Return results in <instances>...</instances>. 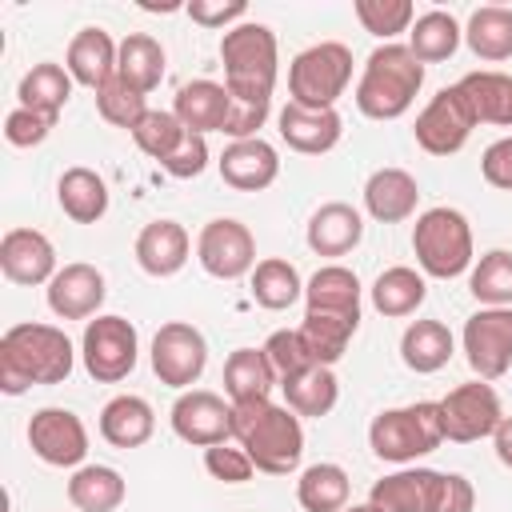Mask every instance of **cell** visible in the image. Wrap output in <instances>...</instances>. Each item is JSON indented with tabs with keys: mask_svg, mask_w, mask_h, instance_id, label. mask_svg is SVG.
Returning a JSON list of instances; mask_svg holds the SVG:
<instances>
[{
	"mask_svg": "<svg viewBox=\"0 0 512 512\" xmlns=\"http://www.w3.org/2000/svg\"><path fill=\"white\" fill-rule=\"evenodd\" d=\"M480 172H484V180H488L492 188L512 192V136H500L496 144L484 148V156H480Z\"/></svg>",
	"mask_w": 512,
	"mask_h": 512,
	"instance_id": "51",
	"label": "cell"
},
{
	"mask_svg": "<svg viewBox=\"0 0 512 512\" xmlns=\"http://www.w3.org/2000/svg\"><path fill=\"white\" fill-rule=\"evenodd\" d=\"M124 476L108 464H84L68 480V500L80 512H116L124 504Z\"/></svg>",
	"mask_w": 512,
	"mask_h": 512,
	"instance_id": "35",
	"label": "cell"
},
{
	"mask_svg": "<svg viewBox=\"0 0 512 512\" xmlns=\"http://www.w3.org/2000/svg\"><path fill=\"white\" fill-rule=\"evenodd\" d=\"M72 84H76V80L68 76V68L44 60V64H32V68L20 76L16 96H20V108H32V112L56 120L60 108L68 104V96H72Z\"/></svg>",
	"mask_w": 512,
	"mask_h": 512,
	"instance_id": "32",
	"label": "cell"
},
{
	"mask_svg": "<svg viewBox=\"0 0 512 512\" xmlns=\"http://www.w3.org/2000/svg\"><path fill=\"white\" fill-rule=\"evenodd\" d=\"M304 300H308V312H340L360 320V280L344 264L316 268L312 280L304 284Z\"/></svg>",
	"mask_w": 512,
	"mask_h": 512,
	"instance_id": "28",
	"label": "cell"
},
{
	"mask_svg": "<svg viewBox=\"0 0 512 512\" xmlns=\"http://www.w3.org/2000/svg\"><path fill=\"white\" fill-rule=\"evenodd\" d=\"M360 328L356 316H340V312H308L304 308V324H300V336L308 340L316 364H336L344 352H348V340L352 332Z\"/></svg>",
	"mask_w": 512,
	"mask_h": 512,
	"instance_id": "41",
	"label": "cell"
},
{
	"mask_svg": "<svg viewBox=\"0 0 512 512\" xmlns=\"http://www.w3.org/2000/svg\"><path fill=\"white\" fill-rule=\"evenodd\" d=\"M280 388H284V400L296 416H328L340 400V380L328 364H312L308 372L284 380Z\"/></svg>",
	"mask_w": 512,
	"mask_h": 512,
	"instance_id": "37",
	"label": "cell"
},
{
	"mask_svg": "<svg viewBox=\"0 0 512 512\" xmlns=\"http://www.w3.org/2000/svg\"><path fill=\"white\" fill-rule=\"evenodd\" d=\"M96 112L112 124V128H136L140 120H144V112H148V104H144V92H136L132 84H124L120 76H112L104 88H96Z\"/></svg>",
	"mask_w": 512,
	"mask_h": 512,
	"instance_id": "43",
	"label": "cell"
},
{
	"mask_svg": "<svg viewBox=\"0 0 512 512\" xmlns=\"http://www.w3.org/2000/svg\"><path fill=\"white\" fill-rule=\"evenodd\" d=\"M196 260L216 280H240L256 268V240L240 220L216 216L196 236Z\"/></svg>",
	"mask_w": 512,
	"mask_h": 512,
	"instance_id": "12",
	"label": "cell"
},
{
	"mask_svg": "<svg viewBox=\"0 0 512 512\" xmlns=\"http://www.w3.org/2000/svg\"><path fill=\"white\" fill-rule=\"evenodd\" d=\"M476 492L460 472H444L440 480V496H436V512H472Z\"/></svg>",
	"mask_w": 512,
	"mask_h": 512,
	"instance_id": "53",
	"label": "cell"
},
{
	"mask_svg": "<svg viewBox=\"0 0 512 512\" xmlns=\"http://www.w3.org/2000/svg\"><path fill=\"white\" fill-rule=\"evenodd\" d=\"M184 124L176 120V112H164V108H148L144 112V120L132 128V140H136V148L144 152V156H152L156 164L184 140Z\"/></svg>",
	"mask_w": 512,
	"mask_h": 512,
	"instance_id": "44",
	"label": "cell"
},
{
	"mask_svg": "<svg viewBox=\"0 0 512 512\" xmlns=\"http://www.w3.org/2000/svg\"><path fill=\"white\" fill-rule=\"evenodd\" d=\"M348 80H352V52L340 40H320L288 64L292 104L304 108H332L344 96Z\"/></svg>",
	"mask_w": 512,
	"mask_h": 512,
	"instance_id": "7",
	"label": "cell"
},
{
	"mask_svg": "<svg viewBox=\"0 0 512 512\" xmlns=\"http://www.w3.org/2000/svg\"><path fill=\"white\" fill-rule=\"evenodd\" d=\"M424 296H428V284H424V276H420L416 268H408V264H392V268H384V272L372 280V308H376L380 316H392V320L412 316V312L424 304Z\"/></svg>",
	"mask_w": 512,
	"mask_h": 512,
	"instance_id": "33",
	"label": "cell"
},
{
	"mask_svg": "<svg viewBox=\"0 0 512 512\" xmlns=\"http://www.w3.org/2000/svg\"><path fill=\"white\" fill-rule=\"evenodd\" d=\"M0 272L12 284H48L60 272L52 240L36 228H8L0 240Z\"/></svg>",
	"mask_w": 512,
	"mask_h": 512,
	"instance_id": "16",
	"label": "cell"
},
{
	"mask_svg": "<svg viewBox=\"0 0 512 512\" xmlns=\"http://www.w3.org/2000/svg\"><path fill=\"white\" fill-rule=\"evenodd\" d=\"M188 248L192 244H188L184 224H176V220H152L136 236V264L148 276L164 280V276H176L188 264Z\"/></svg>",
	"mask_w": 512,
	"mask_h": 512,
	"instance_id": "23",
	"label": "cell"
},
{
	"mask_svg": "<svg viewBox=\"0 0 512 512\" xmlns=\"http://www.w3.org/2000/svg\"><path fill=\"white\" fill-rule=\"evenodd\" d=\"M280 140L292 148V152H304V156H320V152H332L344 136V120L336 108H304V104H284L280 116Z\"/></svg>",
	"mask_w": 512,
	"mask_h": 512,
	"instance_id": "18",
	"label": "cell"
},
{
	"mask_svg": "<svg viewBox=\"0 0 512 512\" xmlns=\"http://www.w3.org/2000/svg\"><path fill=\"white\" fill-rule=\"evenodd\" d=\"M460 36H464V32H460L456 16L432 8V12L416 16V24L408 28V48H412V56H416L420 64H440V60H448V56L460 48Z\"/></svg>",
	"mask_w": 512,
	"mask_h": 512,
	"instance_id": "39",
	"label": "cell"
},
{
	"mask_svg": "<svg viewBox=\"0 0 512 512\" xmlns=\"http://www.w3.org/2000/svg\"><path fill=\"white\" fill-rule=\"evenodd\" d=\"M172 432L184 444H196V448L228 444V436H232V404H224V396H216L208 388H188L172 404Z\"/></svg>",
	"mask_w": 512,
	"mask_h": 512,
	"instance_id": "15",
	"label": "cell"
},
{
	"mask_svg": "<svg viewBox=\"0 0 512 512\" xmlns=\"http://www.w3.org/2000/svg\"><path fill=\"white\" fill-rule=\"evenodd\" d=\"M228 104H232V96H228L224 84H216V80H192V84H184L176 92L172 112H176V120L188 132H200L204 136V132H224Z\"/></svg>",
	"mask_w": 512,
	"mask_h": 512,
	"instance_id": "26",
	"label": "cell"
},
{
	"mask_svg": "<svg viewBox=\"0 0 512 512\" xmlns=\"http://www.w3.org/2000/svg\"><path fill=\"white\" fill-rule=\"evenodd\" d=\"M204 468H208L212 480H224V484H244L256 472V464L248 460V452L244 448H232V444L204 448Z\"/></svg>",
	"mask_w": 512,
	"mask_h": 512,
	"instance_id": "49",
	"label": "cell"
},
{
	"mask_svg": "<svg viewBox=\"0 0 512 512\" xmlns=\"http://www.w3.org/2000/svg\"><path fill=\"white\" fill-rule=\"evenodd\" d=\"M156 432V412L144 396H112L104 408H100V436L112 444V448H140L148 444Z\"/></svg>",
	"mask_w": 512,
	"mask_h": 512,
	"instance_id": "25",
	"label": "cell"
},
{
	"mask_svg": "<svg viewBox=\"0 0 512 512\" xmlns=\"http://www.w3.org/2000/svg\"><path fill=\"white\" fill-rule=\"evenodd\" d=\"M244 12H248V4L244 0H220V4H208V0H192L188 4V16L196 20V24H204V28H224L228 32V24L232 20H244Z\"/></svg>",
	"mask_w": 512,
	"mask_h": 512,
	"instance_id": "52",
	"label": "cell"
},
{
	"mask_svg": "<svg viewBox=\"0 0 512 512\" xmlns=\"http://www.w3.org/2000/svg\"><path fill=\"white\" fill-rule=\"evenodd\" d=\"M160 168H164L168 176H176V180L200 176V172L208 168V140H204L200 132H184V140L160 160Z\"/></svg>",
	"mask_w": 512,
	"mask_h": 512,
	"instance_id": "48",
	"label": "cell"
},
{
	"mask_svg": "<svg viewBox=\"0 0 512 512\" xmlns=\"http://www.w3.org/2000/svg\"><path fill=\"white\" fill-rule=\"evenodd\" d=\"M80 356H84V368L96 384H120L136 368L140 336L124 316H96L84 328Z\"/></svg>",
	"mask_w": 512,
	"mask_h": 512,
	"instance_id": "8",
	"label": "cell"
},
{
	"mask_svg": "<svg viewBox=\"0 0 512 512\" xmlns=\"http://www.w3.org/2000/svg\"><path fill=\"white\" fill-rule=\"evenodd\" d=\"M464 40L472 48V56L480 60H508L512 56V8L504 4H484L468 16Z\"/></svg>",
	"mask_w": 512,
	"mask_h": 512,
	"instance_id": "38",
	"label": "cell"
},
{
	"mask_svg": "<svg viewBox=\"0 0 512 512\" xmlns=\"http://www.w3.org/2000/svg\"><path fill=\"white\" fill-rule=\"evenodd\" d=\"M504 420L500 412V396L488 380H472L452 388L440 400V424H444V440L452 444H472L496 432V424Z\"/></svg>",
	"mask_w": 512,
	"mask_h": 512,
	"instance_id": "11",
	"label": "cell"
},
{
	"mask_svg": "<svg viewBox=\"0 0 512 512\" xmlns=\"http://www.w3.org/2000/svg\"><path fill=\"white\" fill-rule=\"evenodd\" d=\"M116 76L148 96L164 80V48H160V40L148 36V32L124 36L120 40V56H116Z\"/></svg>",
	"mask_w": 512,
	"mask_h": 512,
	"instance_id": "34",
	"label": "cell"
},
{
	"mask_svg": "<svg viewBox=\"0 0 512 512\" xmlns=\"http://www.w3.org/2000/svg\"><path fill=\"white\" fill-rule=\"evenodd\" d=\"M52 124H56V120H48V116H40V112H32V108H12V112L4 116V140H8L12 148H36V144L48 140Z\"/></svg>",
	"mask_w": 512,
	"mask_h": 512,
	"instance_id": "50",
	"label": "cell"
},
{
	"mask_svg": "<svg viewBox=\"0 0 512 512\" xmlns=\"http://www.w3.org/2000/svg\"><path fill=\"white\" fill-rule=\"evenodd\" d=\"M460 92L476 116V124L512 128V76L508 72H468Z\"/></svg>",
	"mask_w": 512,
	"mask_h": 512,
	"instance_id": "31",
	"label": "cell"
},
{
	"mask_svg": "<svg viewBox=\"0 0 512 512\" xmlns=\"http://www.w3.org/2000/svg\"><path fill=\"white\" fill-rule=\"evenodd\" d=\"M468 288L484 308H512V252H484L468 276Z\"/></svg>",
	"mask_w": 512,
	"mask_h": 512,
	"instance_id": "42",
	"label": "cell"
},
{
	"mask_svg": "<svg viewBox=\"0 0 512 512\" xmlns=\"http://www.w3.org/2000/svg\"><path fill=\"white\" fill-rule=\"evenodd\" d=\"M492 444H496V456H500V464H504V468H512V416H504V420L496 424V432H492Z\"/></svg>",
	"mask_w": 512,
	"mask_h": 512,
	"instance_id": "54",
	"label": "cell"
},
{
	"mask_svg": "<svg viewBox=\"0 0 512 512\" xmlns=\"http://www.w3.org/2000/svg\"><path fill=\"white\" fill-rule=\"evenodd\" d=\"M464 356L480 380H500L512 368V308H480L464 320Z\"/></svg>",
	"mask_w": 512,
	"mask_h": 512,
	"instance_id": "13",
	"label": "cell"
},
{
	"mask_svg": "<svg viewBox=\"0 0 512 512\" xmlns=\"http://www.w3.org/2000/svg\"><path fill=\"white\" fill-rule=\"evenodd\" d=\"M220 180L232 184L236 192H264L280 176V156L268 140H232L220 152Z\"/></svg>",
	"mask_w": 512,
	"mask_h": 512,
	"instance_id": "20",
	"label": "cell"
},
{
	"mask_svg": "<svg viewBox=\"0 0 512 512\" xmlns=\"http://www.w3.org/2000/svg\"><path fill=\"white\" fill-rule=\"evenodd\" d=\"M268 112H272V96H232L228 120H224V136H232V140H256L260 128H264V120H268Z\"/></svg>",
	"mask_w": 512,
	"mask_h": 512,
	"instance_id": "47",
	"label": "cell"
},
{
	"mask_svg": "<svg viewBox=\"0 0 512 512\" xmlns=\"http://www.w3.org/2000/svg\"><path fill=\"white\" fill-rule=\"evenodd\" d=\"M424 84V64L412 56L408 44H380L372 48L360 84H356V108L368 120H396L412 108L416 92Z\"/></svg>",
	"mask_w": 512,
	"mask_h": 512,
	"instance_id": "3",
	"label": "cell"
},
{
	"mask_svg": "<svg viewBox=\"0 0 512 512\" xmlns=\"http://www.w3.org/2000/svg\"><path fill=\"white\" fill-rule=\"evenodd\" d=\"M348 496H352L348 472L328 460L308 464L296 480V500L304 512H340V508H348Z\"/></svg>",
	"mask_w": 512,
	"mask_h": 512,
	"instance_id": "36",
	"label": "cell"
},
{
	"mask_svg": "<svg viewBox=\"0 0 512 512\" xmlns=\"http://www.w3.org/2000/svg\"><path fill=\"white\" fill-rule=\"evenodd\" d=\"M412 252L416 264L424 268V276L436 280H452L472 264V228L464 220V212L456 208H428L416 216L412 228Z\"/></svg>",
	"mask_w": 512,
	"mask_h": 512,
	"instance_id": "6",
	"label": "cell"
},
{
	"mask_svg": "<svg viewBox=\"0 0 512 512\" xmlns=\"http://www.w3.org/2000/svg\"><path fill=\"white\" fill-rule=\"evenodd\" d=\"M116 56H120V44L104 32V28H80L68 44V56H64V68L76 84L84 88H104L112 76H116Z\"/></svg>",
	"mask_w": 512,
	"mask_h": 512,
	"instance_id": "21",
	"label": "cell"
},
{
	"mask_svg": "<svg viewBox=\"0 0 512 512\" xmlns=\"http://www.w3.org/2000/svg\"><path fill=\"white\" fill-rule=\"evenodd\" d=\"M204 364H208V340L200 328H192L184 320L160 324V332L152 336V372L160 384L192 388L200 380Z\"/></svg>",
	"mask_w": 512,
	"mask_h": 512,
	"instance_id": "10",
	"label": "cell"
},
{
	"mask_svg": "<svg viewBox=\"0 0 512 512\" xmlns=\"http://www.w3.org/2000/svg\"><path fill=\"white\" fill-rule=\"evenodd\" d=\"M452 348H456V340H452L448 324H440V320H412L400 336V360L420 376L440 372L452 360Z\"/></svg>",
	"mask_w": 512,
	"mask_h": 512,
	"instance_id": "30",
	"label": "cell"
},
{
	"mask_svg": "<svg viewBox=\"0 0 512 512\" xmlns=\"http://www.w3.org/2000/svg\"><path fill=\"white\" fill-rule=\"evenodd\" d=\"M108 288H104V272L96 264H64L52 280H48V308L60 320H88L96 316V308L104 304Z\"/></svg>",
	"mask_w": 512,
	"mask_h": 512,
	"instance_id": "17",
	"label": "cell"
},
{
	"mask_svg": "<svg viewBox=\"0 0 512 512\" xmlns=\"http://www.w3.org/2000/svg\"><path fill=\"white\" fill-rule=\"evenodd\" d=\"M444 472L436 468H400L372 484L368 504L376 512H436Z\"/></svg>",
	"mask_w": 512,
	"mask_h": 512,
	"instance_id": "19",
	"label": "cell"
},
{
	"mask_svg": "<svg viewBox=\"0 0 512 512\" xmlns=\"http://www.w3.org/2000/svg\"><path fill=\"white\" fill-rule=\"evenodd\" d=\"M232 440L248 452L256 472L268 476H288L304 456L300 416L288 404H272V400L232 404Z\"/></svg>",
	"mask_w": 512,
	"mask_h": 512,
	"instance_id": "2",
	"label": "cell"
},
{
	"mask_svg": "<svg viewBox=\"0 0 512 512\" xmlns=\"http://www.w3.org/2000/svg\"><path fill=\"white\" fill-rule=\"evenodd\" d=\"M56 200H60V208H64L68 220H76V224H96V220L108 212V184H104L100 172L76 164V168H68V172L60 176Z\"/></svg>",
	"mask_w": 512,
	"mask_h": 512,
	"instance_id": "29",
	"label": "cell"
},
{
	"mask_svg": "<svg viewBox=\"0 0 512 512\" xmlns=\"http://www.w3.org/2000/svg\"><path fill=\"white\" fill-rule=\"evenodd\" d=\"M28 444L32 452L52 468H76L88 456V432L84 420L68 408H40L28 420Z\"/></svg>",
	"mask_w": 512,
	"mask_h": 512,
	"instance_id": "14",
	"label": "cell"
},
{
	"mask_svg": "<svg viewBox=\"0 0 512 512\" xmlns=\"http://www.w3.org/2000/svg\"><path fill=\"white\" fill-rule=\"evenodd\" d=\"M420 204V184L404 168H376L364 184V208L380 224H400L416 212Z\"/></svg>",
	"mask_w": 512,
	"mask_h": 512,
	"instance_id": "22",
	"label": "cell"
},
{
	"mask_svg": "<svg viewBox=\"0 0 512 512\" xmlns=\"http://www.w3.org/2000/svg\"><path fill=\"white\" fill-rule=\"evenodd\" d=\"M472 128H476V116H472V108H468L460 84H452V88H440V92L424 104V112L416 116L412 136H416V144H420L424 152H432V156H452V152H460V148L468 144Z\"/></svg>",
	"mask_w": 512,
	"mask_h": 512,
	"instance_id": "9",
	"label": "cell"
},
{
	"mask_svg": "<svg viewBox=\"0 0 512 512\" xmlns=\"http://www.w3.org/2000/svg\"><path fill=\"white\" fill-rule=\"evenodd\" d=\"M76 352L56 324H12L0 336V392L20 396L32 384H64Z\"/></svg>",
	"mask_w": 512,
	"mask_h": 512,
	"instance_id": "1",
	"label": "cell"
},
{
	"mask_svg": "<svg viewBox=\"0 0 512 512\" xmlns=\"http://www.w3.org/2000/svg\"><path fill=\"white\" fill-rule=\"evenodd\" d=\"M224 88L232 96H272L276 88V32L260 20H244L220 40Z\"/></svg>",
	"mask_w": 512,
	"mask_h": 512,
	"instance_id": "4",
	"label": "cell"
},
{
	"mask_svg": "<svg viewBox=\"0 0 512 512\" xmlns=\"http://www.w3.org/2000/svg\"><path fill=\"white\" fill-rule=\"evenodd\" d=\"M340 512H376L372 504H348V508H340Z\"/></svg>",
	"mask_w": 512,
	"mask_h": 512,
	"instance_id": "55",
	"label": "cell"
},
{
	"mask_svg": "<svg viewBox=\"0 0 512 512\" xmlns=\"http://www.w3.org/2000/svg\"><path fill=\"white\" fill-rule=\"evenodd\" d=\"M440 440H444L440 400H420V404H408V408H388L368 428L372 452L380 460H388V464L420 460V456L436 452Z\"/></svg>",
	"mask_w": 512,
	"mask_h": 512,
	"instance_id": "5",
	"label": "cell"
},
{
	"mask_svg": "<svg viewBox=\"0 0 512 512\" xmlns=\"http://www.w3.org/2000/svg\"><path fill=\"white\" fill-rule=\"evenodd\" d=\"M276 368L268 360L264 348H236L228 360H224V392L232 404H256V400H268L272 384H276Z\"/></svg>",
	"mask_w": 512,
	"mask_h": 512,
	"instance_id": "27",
	"label": "cell"
},
{
	"mask_svg": "<svg viewBox=\"0 0 512 512\" xmlns=\"http://www.w3.org/2000/svg\"><path fill=\"white\" fill-rule=\"evenodd\" d=\"M304 296V284H300V272L296 264L280 260V256H268L252 268V300L268 312H284L292 308L296 300Z\"/></svg>",
	"mask_w": 512,
	"mask_h": 512,
	"instance_id": "40",
	"label": "cell"
},
{
	"mask_svg": "<svg viewBox=\"0 0 512 512\" xmlns=\"http://www.w3.org/2000/svg\"><path fill=\"white\" fill-rule=\"evenodd\" d=\"M304 236H308V248H312L316 256H344V252H352V248L360 244L364 220H360V212H356L352 204L332 200V204H320V208L312 212Z\"/></svg>",
	"mask_w": 512,
	"mask_h": 512,
	"instance_id": "24",
	"label": "cell"
},
{
	"mask_svg": "<svg viewBox=\"0 0 512 512\" xmlns=\"http://www.w3.org/2000/svg\"><path fill=\"white\" fill-rule=\"evenodd\" d=\"M356 20L364 24V32L380 36L384 44H392V36L408 32L412 28V16L416 8L408 0H356Z\"/></svg>",
	"mask_w": 512,
	"mask_h": 512,
	"instance_id": "45",
	"label": "cell"
},
{
	"mask_svg": "<svg viewBox=\"0 0 512 512\" xmlns=\"http://www.w3.org/2000/svg\"><path fill=\"white\" fill-rule=\"evenodd\" d=\"M264 352H268V360H272L280 384L292 380V376H300V372H308V368L316 364V356H312L308 340L300 336V328H280V332H272L268 344H264Z\"/></svg>",
	"mask_w": 512,
	"mask_h": 512,
	"instance_id": "46",
	"label": "cell"
}]
</instances>
